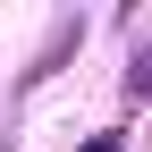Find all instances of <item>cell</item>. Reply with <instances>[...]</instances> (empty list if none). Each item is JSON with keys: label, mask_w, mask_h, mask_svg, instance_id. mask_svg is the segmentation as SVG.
<instances>
[{"label": "cell", "mask_w": 152, "mask_h": 152, "mask_svg": "<svg viewBox=\"0 0 152 152\" xmlns=\"http://www.w3.org/2000/svg\"><path fill=\"white\" fill-rule=\"evenodd\" d=\"M85 42V17H59V26L42 34V51H34V68H26V85H42V76H59V59Z\"/></svg>", "instance_id": "6da1fadb"}, {"label": "cell", "mask_w": 152, "mask_h": 152, "mask_svg": "<svg viewBox=\"0 0 152 152\" xmlns=\"http://www.w3.org/2000/svg\"><path fill=\"white\" fill-rule=\"evenodd\" d=\"M118 85H127V102H152V51H135V59H127Z\"/></svg>", "instance_id": "7a4b0ae2"}, {"label": "cell", "mask_w": 152, "mask_h": 152, "mask_svg": "<svg viewBox=\"0 0 152 152\" xmlns=\"http://www.w3.org/2000/svg\"><path fill=\"white\" fill-rule=\"evenodd\" d=\"M76 152H127V144L118 135H93V144H76Z\"/></svg>", "instance_id": "3957f363"}]
</instances>
